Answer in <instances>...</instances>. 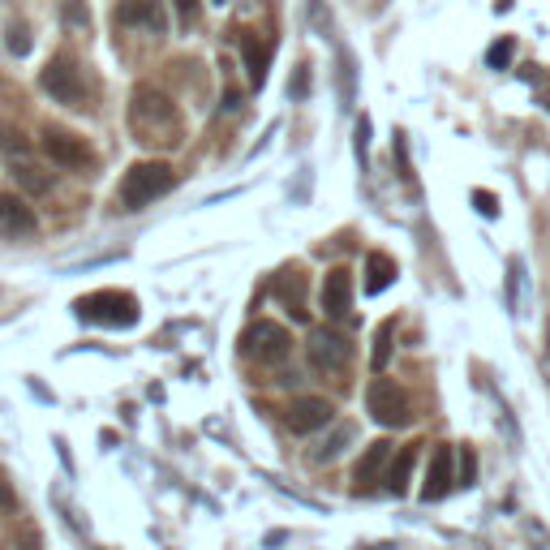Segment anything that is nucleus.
Here are the masks:
<instances>
[{"mask_svg":"<svg viewBox=\"0 0 550 550\" xmlns=\"http://www.w3.org/2000/svg\"><path fill=\"white\" fill-rule=\"evenodd\" d=\"M39 86L65 108H82L86 104V86H82V74H78V65H74V56H69V52L52 56V61L43 65Z\"/></svg>","mask_w":550,"mask_h":550,"instance_id":"obj_5","label":"nucleus"},{"mask_svg":"<svg viewBox=\"0 0 550 550\" xmlns=\"http://www.w3.org/2000/svg\"><path fill=\"white\" fill-rule=\"evenodd\" d=\"M61 13H65V22H69V26H82V31L91 26V13L82 9V0H65V9H61Z\"/></svg>","mask_w":550,"mask_h":550,"instance_id":"obj_24","label":"nucleus"},{"mask_svg":"<svg viewBox=\"0 0 550 550\" xmlns=\"http://www.w3.org/2000/svg\"><path fill=\"white\" fill-rule=\"evenodd\" d=\"M512 52H516V39H512V35H503L499 43H490L486 65H490V69H508V65H512Z\"/></svg>","mask_w":550,"mask_h":550,"instance_id":"obj_22","label":"nucleus"},{"mask_svg":"<svg viewBox=\"0 0 550 550\" xmlns=\"http://www.w3.org/2000/svg\"><path fill=\"white\" fill-rule=\"evenodd\" d=\"M215 5H228V0H215Z\"/></svg>","mask_w":550,"mask_h":550,"instance_id":"obj_34","label":"nucleus"},{"mask_svg":"<svg viewBox=\"0 0 550 550\" xmlns=\"http://www.w3.org/2000/svg\"><path fill=\"white\" fill-rule=\"evenodd\" d=\"M26 550H39V546H35V538H31V542H26Z\"/></svg>","mask_w":550,"mask_h":550,"instance_id":"obj_32","label":"nucleus"},{"mask_svg":"<svg viewBox=\"0 0 550 550\" xmlns=\"http://www.w3.org/2000/svg\"><path fill=\"white\" fill-rule=\"evenodd\" d=\"M473 202H477V211H482L486 220H495V215H499V198L490 190H473Z\"/></svg>","mask_w":550,"mask_h":550,"instance_id":"obj_26","label":"nucleus"},{"mask_svg":"<svg viewBox=\"0 0 550 550\" xmlns=\"http://www.w3.org/2000/svg\"><path fill=\"white\" fill-rule=\"evenodd\" d=\"M267 61H271V48L258 52V43L245 39V69H250V82H254V86L267 82Z\"/></svg>","mask_w":550,"mask_h":550,"instance_id":"obj_17","label":"nucleus"},{"mask_svg":"<svg viewBox=\"0 0 550 550\" xmlns=\"http://www.w3.org/2000/svg\"><path fill=\"white\" fill-rule=\"evenodd\" d=\"M353 439V426H340L336 430V439H331L327 447H323V452H314V460H318V465H323V460H336L340 452H344V443H349Z\"/></svg>","mask_w":550,"mask_h":550,"instance_id":"obj_23","label":"nucleus"},{"mask_svg":"<svg viewBox=\"0 0 550 550\" xmlns=\"http://www.w3.org/2000/svg\"><path fill=\"white\" fill-rule=\"evenodd\" d=\"M366 409L379 426H404L409 422V396H404L392 379H374L366 387Z\"/></svg>","mask_w":550,"mask_h":550,"instance_id":"obj_7","label":"nucleus"},{"mask_svg":"<svg viewBox=\"0 0 550 550\" xmlns=\"http://www.w3.org/2000/svg\"><path fill=\"white\" fill-rule=\"evenodd\" d=\"M172 185H177L172 164H164V159H138V164L121 177L117 202H121V211H142V207H151L155 198H164Z\"/></svg>","mask_w":550,"mask_h":550,"instance_id":"obj_2","label":"nucleus"},{"mask_svg":"<svg viewBox=\"0 0 550 550\" xmlns=\"http://www.w3.org/2000/svg\"><path fill=\"white\" fill-rule=\"evenodd\" d=\"M392 336H396V323L387 318V323L379 327V336H374V370H387V357H392Z\"/></svg>","mask_w":550,"mask_h":550,"instance_id":"obj_20","label":"nucleus"},{"mask_svg":"<svg viewBox=\"0 0 550 550\" xmlns=\"http://www.w3.org/2000/svg\"><path fill=\"white\" fill-rule=\"evenodd\" d=\"M331 413H336V409H331L323 396H301V400L288 404L284 422H288V430H293V434H314V430H323L331 422Z\"/></svg>","mask_w":550,"mask_h":550,"instance_id":"obj_11","label":"nucleus"},{"mask_svg":"<svg viewBox=\"0 0 550 550\" xmlns=\"http://www.w3.org/2000/svg\"><path fill=\"white\" fill-rule=\"evenodd\" d=\"M340 95H344V104L353 99V61H349V52L340 56Z\"/></svg>","mask_w":550,"mask_h":550,"instance_id":"obj_27","label":"nucleus"},{"mask_svg":"<svg viewBox=\"0 0 550 550\" xmlns=\"http://www.w3.org/2000/svg\"><path fill=\"white\" fill-rule=\"evenodd\" d=\"M318 301H323V314L327 318H344L353 306V275L344 267H331L323 275V288H318Z\"/></svg>","mask_w":550,"mask_h":550,"instance_id":"obj_12","label":"nucleus"},{"mask_svg":"<svg viewBox=\"0 0 550 550\" xmlns=\"http://www.w3.org/2000/svg\"><path fill=\"white\" fill-rule=\"evenodd\" d=\"M387 465H392V443L379 439V443H370L366 447V456L357 460V469H353V482H357V495L366 490L370 482H379V477L387 473Z\"/></svg>","mask_w":550,"mask_h":550,"instance_id":"obj_14","label":"nucleus"},{"mask_svg":"<svg viewBox=\"0 0 550 550\" xmlns=\"http://www.w3.org/2000/svg\"><path fill=\"white\" fill-rule=\"evenodd\" d=\"M177 13H181V22H194L198 18V0H177Z\"/></svg>","mask_w":550,"mask_h":550,"instance_id":"obj_30","label":"nucleus"},{"mask_svg":"<svg viewBox=\"0 0 550 550\" xmlns=\"http://www.w3.org/2000/svg\"><path fill=\"white\" fill-rule=\"evenodd\" d=\"M117 26H142L159 39L168 35V9L164 0H125V5H117Z\"/></svg>","mask_w":550,"mask_h":550,"instance_id":"obj_10","label":"nucleus"},{"mask_svg":"<svg viewBox=\"0 0 550 550\" xmlns=\"http://www.w3.org/2000/svg\"><path fill=\"white\" fill-rule=\"evenodd\" d=\"M35 228H39V220H35L31 202L13 190H0V237L18 241V237H31Z\"/></svg>","mask_w":550,"mask_h":550,"instance_id":"obj_9","label":"nucleus"},{"mask_svg":"<svg viewBox=\"0 0 550 550\" xmlns=\"http://www.w3.org/2000/svg\"><path fill=\"white\" fill-rule=\"evenodd\" d=\"M241 353L250 361H258V366H280V361L293 353V336H288L280 323H271V318H258V323L245 327Z\"/></svg>","mask_w":550,"mask_h":550,"instance_id":"obj_4","label":"nucleus"},{"mask_svg":"<svg viewBox=\"0 0 550 550\" xmlns=\"http://www.w3.org/2000/svg\"><path fill=\"white\" fill-rule=\"evenodd\" d=\"M78 318L95 327H134L138 323V297L125 288H99L78 301Z\"/></svg>","mask_w":550,"mask_h":550,"instance_id":"obj_3","label":"nucleus"},{"mask_svg":"<svg viewBox=\"0 0 550 550\" xmlns=\"http://www.w3.org/2000/svg\"><path fill=\"white\" fill-rule=\"evenodd\" d=\"M0 151H9V155H26V151H31V142L22 138V129H18V125L0 121Z\"/></svg>","mask_w":550,"mask_h":550,"instance_id":"obj_21","label":"nucleus"},{"mask_svg":"<svg viewBox=\"0 0 550 550\" xmlns=\"http://www.w3.org/2000/svg\"><path fill=\"white\" fill-rule=\"evenodd\" d=\"M417 447H422V443L400 447V456H392V465H387L383 482H387V490H392V495H404V490H409V473H413V465H417Z\"/></svg>","mask_w":550,"mask_h":550,"instance_id":"obj_15","label":"nucleus"},{"mask_svg":"<svg viewBox=\"0 0 550 550\" xmlns=\"http://www.w3.org/2000/svg\"><path fill=\"white\" fill-rule=\"evenodd\" d=\"M39 151L52 159L56 168H86L91 164V151H86V142L78 134H69V129H43L39 134Z\"/></svg>","mask_w":550,"mask_h":550,"instance_id":"obj_8","label":"nucleus"},{"mask_svg":"<svg viewBox=\"0 0 550 550\" xmlns=\"http://www.w3.org/2000/svg\"><path fill=\"white\" fill-rule=\"evenodd\" d=\"M546 374H550V357H546Z\"/></svg>","mask_w":550,"mask_h":550,"instance_id":"obj_33","label":"nucleus"},{"mask_svg":"<svg viewBox=\"0 0 550 550\" xmlns=\"http://www.w3.org/2000/svg\"><path fill=\"white\" fill-rule=\"evenodd\" d=\"M280 297H284L288 314H293V318H306V310H301V271L284 275V280H280Z\"/></svg>","mask_w":550,"mask_h":550,"instance_id":"obj_19","label":"nucleus"},{"mask_svg":"<svg viewBox=\"0 0 550 550\" xmlns=\"http://www.w3.org/2000/svg\"><path fill=\"white\" fill-rule=\"evenodd\" d=\"M9 52L13 56H26V52H31V35H26V26H9Z\"/></svg>","mask_w":550,"mask_h":550,"instance_id":"obj_25","label":"nucleus"},{"mask_svg":"<svg viewBox=\"0 0 550 550\" xmlns=\"http://www.w3.org/2000/svg\"><path fill=\"white\" fill-rule=\"evenodd\" d=\"M13 177H18V185H22V190H31V194H48L52 190V177H43L35 164H13Z\"/></svg>","mask_w":550,"mask_h":550,"instance_id":"obj_18","label":"nucleus"},{"mask_svg":"<svg viewBox=\"0 0 550 550\" xmlns=\"http://www.w3.org/2000/svg\"><path fill=\"white\" fill-rule=\"evenodd\" d=\"M452 465H456V452L452 447H434L430 452V465H426V486H422V499H443L452 490Z\"/></svg>","mask_w":550,"mask_h":550,"instance_id":"obj_13","label":"nucleus"},{"mask_svg":"<svg viewBox=\"0 0 550 550\" xmlns=\"http://www.w3.org/2000/svg\"><path fill=\"white\" fill-rule=\"evenodd\" d=\"M129 129H134L138 142H164V147H177L181 142V117L172 108L168 95H159L155 86H138L134 91V104H129Z\"/></svg>","mask_w":550,"mask_h":550,"instance_id":"obj_1","label":"nucleus"},{"mask_svg":"<svg viewBox=\"0 0 550 550\" xmlns=\"http://www.w3.org/2000/svg\"><path fill=\"white\" fill-rule=\"evenodd\" d=\"M9 508H13V490L0 482V512H9Z\"/></svg>","mask_w":550,"mask_h":550,"instance_id":"obj_31","label":"nucleus"},{"mask_svg":"<svg viewBox=\"0 0 550 550\" xmlns=\"http://www.w3.org/2000/svg\"><path fill=\"white\" fill-rule=\"evenodd\" d=\"M392 280H396V258L374 250V254L366 258V293H383V288L392 284Z\"/></svg>","mask_w":550,"mask_h":550,"instance_id":"obj_16","label":"nucleus"},{"mask_svg":"<svg viewBox=\"0 0 550 550\" xmlns=\"http://www.w3.org/2000/svg\"><path fill=\"white\" fill-rule=\"evenodd\" d=\"M306 357H310V366L318 374H340V370H349V361H353V344L344 340L340 331L318 327L306 340Z\"/></svg>","mask_w":550,"mask_h":550,"instance_id":"obj_6","label":"nucleus"},{"mask_svg":"<svg viewBox=\"0 0 550 550\" xmlns=\"http://www.w3.org/2000/svg\"><path fill=\"white\" fill-rule=\"evenodd\" d=\"M366 147H370V121L357 125V159H366Z\"/></svg>","mask_w":550,"mask_h":550,"instance_id":"obj_29","label":"nucleus"},{"mask_svg":"<svg viewBox=\"0 0 550 550\" xmlns=\"http://www.w3.org/2000/svg\"><path fill=\"white\" fill-rule=\"evenodd\" d=\"M473 477H477V456H473V452H465V456H460V482L473 486Z\"/></svg>","mask_w":550,"mask_h":550,"instance_id":"obj_28","label":"nucleus"}]
</instances>
